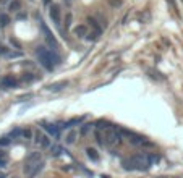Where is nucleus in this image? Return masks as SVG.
I'll use <instances>...</instances> for the list:
<instances>
[{"instance_id":"9d476101","label":"nucleus","mask_w":183,"mask_h":178,"mask_svg":"<svg viewBox=\"0 0 183 178\" xmlns=\"http://www.w3.org/2000/svg\"><path fill=\"white\" fill-rule=\"evenodd\" d=\"M73 32H75L76 36H80V37H83V36L88 34V29H86L84 25H80V26H76V28L73 29Z\"/></svg>"},{"instance_id":"0eeeda50","label":"nucleus","mask_w":183,"mask_h":178,"mask_svg":"<svg viewBox=\"0 0 183 178\" xmlns=\"http://www.w3.org/2000/svg\"><path fill=\"white\" fill-rule=\"evenodd\" d=\"M16 84H18V81L13 76H4L2 81H0V87L2 89H11V87H16Z\"/></svg>"},{"instance_id":"f03ea898","label":"nucleus","mask_w":183,"mask_h":178,"mask_svg":"<svg viewBox=\"0 0 183 178\" xmlns=\"http://www.w3.org/2000/svg\"><path fill=\"white\" fill-rule=\"evenodd\" d=\"M151 162L152 159L149 157V155H146V154H136V155H131V157L125 159L123 162H122V165H123L127 170H148L149 167H151Z\"/></svg>"},{"instance_id":"4be33fe9","label":"nucleus","mask_w":183,"mask_h":178,"mask_svg":"<svg viewBox=\"0 0 183 178\" xmlns=\"http://www.w3.org/2000/svg\"><path fill=\"white\" fill-rule=\"evenodd\" d=\"M7 57L8 58H16V57H21V52H8Z\"/></svg>"},{"instance_id":"5701e85b","label":"nucleus","mask_w":183,"mask_h":178,"mask_svg":"<svg viewBox=\"0 0 183 178\" xmlns=\"http://www.w3.org/2000/svg\"><path fill=\"white\" fill-rule=\"evenodd\" d=\"M10 44H11V46H15L16 49H21V44H20V42H18L16 39H13V37L10 39Z\"/></svg>"},{"instance_id":"4468645a","label":"nucleus","mask_w":183,"mask_h":178,"mask_svg":"<svg viewBox=\"0 0 183 178\" xmlns=\"http://www.w3.org/2000/svg\"><path fill=\"white\" fill-rule=\"evenodd\" d=\"M44 128L47 129V133H49V134H52V136H55V138L58 136V129H57L55 125H46Z\"/></svg>"},{"instance_id":"cd10ccee","label":"nucleus","mask_w":183,"mask_h":178,"mask_svg":"<svg viewBox=\"0 0 183 178\" xmlns=\"http://www.w3.org/2000/svg\"><path fill=\"white\" fill-rule=\"evenodd\" d=\"M89 126H91V125H83V128H81V134H86L88 129H89Z\"/></svg>"},{"instance_id":"39448f33","label":"nucleus","mask_w":183,"mask_h":178,"mask_svg":"<svg viewBox=\"0 0 183 178\" xmlns=\"http://www.w3.org/2000/svg\"><path fill=\"white\" fill-rule=\"evenodd\" d=\"M49 15L52 18V21L55 25H60V21H62V11H60V5L57 4H52L49 8Z\"/></svg>"},{"instance_id":"a878e982","label":"nucleus","mask_w":183,"mask_h":178,"mask_svg":"<svg viewBox=\"0 0 183 178\" xmlns=\"http://www.w3.org/2000/svg\"><path fill=\"white\" fill-rule=\"evenodd\" d=\"M42 136H44L42 133H39V131H37V133H36V139H34V141H36V143H41V139H42Z\"/></svg>"},{"instance_id":"7ed1b4c3","label":"nucleus","mask_w":183,"mask_h":178,"mask_svg":"<svg viewBox=\"0 0 183 178\" xmlns=\"http://www.w3.org/2000/svg\"><path fill=\"white\" fill-rule=\"evenodd\" d=\"M42 165H44L42 164V154L41 152L29 154L26 162H25V173L34 177V175H37L39 172L42 170Z\"/></svg>"},{"instance_id":"9b49d317","label":"nucleus","mask_w":183,"mask_h":178,"mask_svg":"<svg viewBox=\"0 0 183 178\" xmlns=\"http://www.w3.org/2000/svg\"><path fill=\"white\" fill-rule=\"evenodd\" d=\"M86 154H88V157L91 159V160H99V154L96 149H92V147H88L86 149Z\"/></svg>"},{"instance_id":"bb28decb","label":"nucleus","mask_w":183,"mask_h":178,"mask_svg":"<svg viewBox=\"0 0 183 178\" xmlns=\"http://www.w3.org/2000/svg\"><path fill=\"white\" fill-rule=\"evenodd\" d=\"M31 80H32L31 73H25V75H23V81H31Z\"/></svg>"},{"instance_id":"f8f14e48","label":"nucleus","mask_w":183,"mask_h":178,"mask_svg":"<svg viewBox=\"0 0 183 178\" xmlns=\"http://www.w3.org/2000/svg\"><path fill=\"white\" fill-rule=\"evenodd\" d=\"M99 36H101V31H99V29H94V31L86 34V39H88V41H97Z\"/></svg>"},{"instance_id":"6ab92c4d","label":"nucleus","mask_w":183,"mask_h":178,"mask_svg":"<svg viewBox=\"0 0 183 178\" xmlns=\"http://www.w3.org/2000/svg\"><path fill=\"white\" fill-rule=\"evenodd\" d=\"M41 146H42V147H49L50 146V141H49V138H47V136H42V139H41Z\"/></svg>"},{"instance_id":"20e7f679","label":"nucleus","mask_w":183,"mask_h":178,"mask_svg":"<svg viewBox=\"0 0 183 178\" xmlns=\"http://www.w3.org/2000/svg\"><path fill=\"white\" fill-rule=\"evenodd\" d=\"M120 141H122V134L118 131H115V129H106V133H104V144L106 146L112 147L115 144H118Z\"/></svg>"},{"instance_id":"393cba45","label":"nucleus","mask_w":183,"mask_h":178,"mask_svg":"<svg viewBox=\"0 0 183 178\" xmlns=\"http://www.w3.org/2000/svg\"><path fill=\"white\" fill-rule=\"evenodd\" d=\"M109 4L112 5V7H120V5H122V0H109Z\"/></svg>"},{"instance_id":"1a4fd4ad","label":"nucleus","mask_w":183,"mask_h":178,"mask_svg":"<svg viewBox=\"0 0 183 178\" xmlns=\"http://www.w3.org/2000/svg\"><path fill=\"white\" fill-rule=\"evenodd\" d=\"M83 120H84V117H76V118H71V120H68V122L63 125V128H71L73 125H80Z\"/></svg>"},{"instance_id":"412c9836","label":"nucleus","mask_w":183,"mask_h":178,"mask_svg":"<svg viewBox=\"0 0 183 178\" xmlns=\"http://www.w3.org/2000/svg\"><path fill=\"white\" fill-rule=\"evenodd\" d=\"M60 152H62V147L60 146H53L52 147V155H60Z\"/></svg>"},{"instance_id":"a211bd4d","label":"nucleus","mask_w":183,"mask_h":178,"mask_svg":"<svg viewBox=\"0 0 183 178\" xmlns=\"http://www.w3.org/2000/svg\"><path fill=\"white\" fill-rule=\"evenodd\" d=\"M5 165H7V155L0 151V167H5Z\"/></svg>"},{"instance_id":"2eb2a0df","label":"nucleus","mask_w":183,"mask_h":178,"mask_svg":"<svg viewBox=\"0 0 183 178\" xmlns=\"http://www.w3.org/2000/svg\"><path fill=\"white\" fill-rule=\"evenodd\" d=\"M8 8H10V11H20V8H21V2H20V0H13V2L8 5Z\"/></svg>"},{"instance_id":"b1692460","label":"nucleus","mask_w":183,"mask_h":178,"mask_svg":"<svg viewBox=\"0 0 183 178\" xmlns=\"http://www.w3.org/2000/svg\"><path fill=\"white\" fill-rule=\"evenodd\" d=\"M20 134H23L21 129H15V131H11V133H10V136H11V138H18Z\"/></svg>"},{"instance_id":"c756f323","label":"nucleus","mask_w":183,"mask_h":178,"mask_svg":"<svg viewBox=\"0 0 183 178\" xmlns=\"http://www.w3.org/2000/svg\"><path fill=\"white\" fill-rule=\"evenodd\" d=\"M5 2H8V0H0V4H5Z\"/></svg>"},{"instance_id":"c85d7f7f","label":"nucleus","mask_w":183,"mask_h":178,"mask_svg":"<svg viewBox=\"0 0 183 178\" xmlns=\"http://www.w3.org/2000/svg\"><path fill=\"white\" fill-rule=\"evenodd\" d=\"M31 134H32L31 129H25V131H23V136L25 138H31Z\"/></svg>"},{"instance_id":"dca6fc26","label":"nucleus","mask_w":183,"mask_h":178,"mask_svg":"<svg viewBox=\"0 0 183 178\" xmlns=\"http://www.w3.org/2000/svg\"><path fill=\"white\" fill-rule=\"evenodd\" d=\"M71 21H73V15L67 13V16H65V28H67V29L71 26Z\"/></svg>"},{"instance_id":"aec40b11","label":"nucleus","mask_w":183,"mask_h":178,"mask_svg":"<svg viewBox=\"0 0 183 178\" xmlns=\"http://www.w3.org/2000/svg\"><path fill=\"white\" fill-rule=\"evenodd\" d=\"M10 144V138L4 136V138H0V146H8Z\"/></svg>"},{"instance_id":"423d86ee","label":"nucleus","mask_w":183,"mask_h":178,"mask_svg":"<svg viewBox=\"0 0 183 178\" xmlns=\"http://www.w3.org/2000/svg\"><path fill=\"white\" fill-rule=\"evenodd\" d=\"M41 23V28H42V31H44V34H46V39H47V42H49L50 46H53V49H58V42H57V39H55V36L52 34V32L49 31V28H47L46 25H44L42 21H39Z\"/></svg>"},{"instance_id":"ddd939ff","label":"nucleus","mask_w":183,"mask_h":178,"mask_svg":"<svg viewBox=\"0 0 183 178\" xmlns=\"http://www.w3.org/2000/svg\"><path fill=\"white\" fill-rule=\"evenodd\" d=\"M8 23H10V16L7 13H0V26L5 28V26H8Z\"/></svg>"},{"instance_id":"f3484780","label":"nucleus","mask_w":183,"mask_h":178,"mask_svg":"<svg viewBox=\"0 0 183 178\" xmlns=\"http://www.w3.org/2000/svg\"><path fill=\"white\" fill-rule=\"evenodd\" d=\"M76 134H78L76 131H71L70 134L67 136V144H71V143H75V138H76Z\"/></svg>"},{"instance_id":"6e6552de","label":"nucleus","mask_w":183,"mask_h":178,"mask_svg":"<svg viewBox=\"0 0 183 178\" xmlns=\"http://www.w3.org/2000/svg\"><path fill=\"white\" fill-rule=\"evenodd\" d=\"M68 83L67 81H58V83H52L49 86V91H62L63 87H67Z\"/></svg>"},{"instance_id":"f257e3e1","label":"nucleus","mask_w":183,"mask_h":178,"mask_svg":"<svg viewBox=\"0 0 183 178\" xmlns=\"http://www.w3.org/2000/svg\"><path fill=\"white\" fill-rule=\"evenodd\" d=\"M36 57H37L39 63L46 68V70L52 71L55 68V65L60 63V57L55 55L53 52H50L49 49H46L44 46H37L36 47Z\"/></svg>"}]
</instances>
